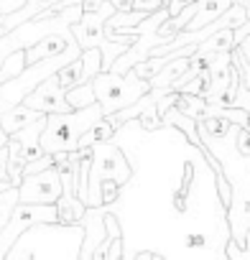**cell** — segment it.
I'll use <instances>...</instances> for the list:
<instances>
[{"label":"cell","mask_w":250,"mask_h":260,"mask_svg":"<svg viewBox=\"0 0 250 260\" xmlns=\"http://www.w3.org/2000/svg\"><path fill=\"white\" fill-rule=\"evenodd\" d=\"M100 117H105L100 102H92L87 107L69 110V112H49L41 138H39L44 153L77 151V141L82 138V133L87 127H92Z\"/></svg>","instance_id":"obj_1"},{"label":"cell","mask_w":250,"mask_h":260,"mask_svg":"<svg viewBox=\"0 0 250 260\" xmlns=\"http://www.w3.org/2000/svg\"><path fill=\"white\" fill-rule=\"evenodd\" d=\"M89 82H92L95 100L100 102L105 117H110L112 112L133 105L138 97H143V94L151 89V82H148V79H141L133 69H128V72L102 69V72H97Z\"/></svg>","instance_id":"obj_2"},{"label":"cell","mask_w":250,"mask_h":260,"mask_svg":"<svg viewBox=\"0 0 250 260\" xmlns=\"http://www.w3.org/2000/svg\"><path fill=\"white\" fill-rule=\"evenodd\" d=\"M110 179L117 186L128 184L133 179V166L128 164V158L122 156V151L112 143V141H100L92 143V158H89V174H87V207H100L102 197H100V184Z\"/></svg>","instance_id":"obj_3"},{"label":"cell","mask_w":250,"mask_h":260,"mask_svg":"<svg viewBox=\"0 0 250 260\" xmlns=\"http://www.w3.org/2000/svg\"><path fill=\"white\" fill-rule=\"evenodd\" d=\"M115 13V6L110 3V0H105V3L95 11H87L82 13V18L77 23L69 26L72 36L77 39L79 49H89V46H97L102 51V69H110L112 61L128 49V44H115L105 36V21Z\"/></svg>","instance_id":"obj_4"},{"label":"cell","mask_w":250,"mask_h":260,"mask_svg":"<svg viewBox=\"0 0 250 260\" xmlns=\"http://www.w3.org/2000/svg\"><path fill=\"white\" fill-rule=\"evenodd\" d=\"M41 222H56V204H31V202H16L8 222L0 227V260H6L13 242L34 224Z\"/></svg>","instance_id":"obj_5"},{"label":"cell","mask_w":250,"mask_h":260,"mask_svg":"<svg viewBox=\"0 0 250 260\" xmlns=\"http://www.w3.org/2000/svg\"><path fill=\"white\" fill-rule=\"evenodd\" d=\"M59 197H61V179L54 166L36 174H23L18 181V202L54 204Z\"/></svg>","instance_id":"obj_6"},{"label":"cell","mask_w":250,"mask_h":260,"mask_svg":"<svg viewBox=\"0 0 250 260\" xmlns=\"http://www.w3.org/2000/svg\"><path fill=\"white\" fill-rule=\"evenodd\" d=\"M21 102L34 107V110H39V112H44V115H49V112H69L72 110L69 102H67V92L61 89V84L56 79V72L51 77L41 79Z\"/></svg>","instance_id":"obj_7"},{"label":"cell","mask_w":250,"mask_h":260,"mask_svg":"<svg viewBox=\"0 0 250 260\" xmlns=\"http://www.w3.org/2000/svg\"><path fill=\"white\" fill-rule=\"evenodd\" d=\"M122 252V235H120V222L115 219V214L105 212V237L102 242L92 250L89 260H120Z\"/></svg>","instance_id":"obj_8"},{"label":"cell","mask_w":250,"mask_h":260,"mask_svg":"<svg viewBox=\"0 0 250 260\" xmlns=\"http://www.w3.org/2000/svg\"><path fill=\"white\" fill-rule=\"evenodd\" d=\"M77 39L74 36H61V34H49L44 36L41 41L31 44L28 49H23L26 54V64H34L39 59H46V56H54V54H61L69 49V44H74Z\"/></svg>","instance_id":"obj_9"},{"label":"cell","mask_w":250,"mask_h":260,"mask_svg":"<svg viewBox=\"0 0 250 260\" xmlns=\"http://www.w3.org/2000/svg\"><path fill=\"white\" fill-rule=\"evenodd\" d=\"M41 115H44V112H39V110H34V107H28V105H23V102H18V105H13V107H8V110L0 112V127H3L8 136H13L16 130L26 127L28 122H34V120L41 117Z\"/></svg>","instance_id":"obj_10"},{"label":"cell","mask_w":250,"mask_h":260,"mask_svg":"<svg viewBox=\"0 0 250 260\" xmlns=\"http://www.w3.org/2000/svg\"><path fill=\"white\" fill-rule=\"evenodd\" d=\"M189 67V56H179V59H171V61H166L148 82H151V89H171V84H174V79L184 72Z\"/></svg>","instance_id":"obj_11"},{"label":"cell","mask_w":250,"mask_h":260,"mask_svg":"<svg viewBox=\"0 0 250 260\" xmlns=\"http://www.w3.org/2000/svg\"><path fill=\"white\" fill-rule=\"evenodd\" d=\"M235 46V39H232V28H220L214 34H209L207 39H202L197 46H194V54L202 56V54H217V51H230Z\"/></svg>","instance_id":"obj_12"},{"label":"cell","mask_w":250,"mask_h":260,"mask_svg":"<svg viewBox=\"0 0 250 260\" xmlns=\"http://www.w3.org/2000/svg\"><path fill=\"white\" fill-rule=\"evenodd\" d=\"M174 107H176L179 112H184V115L199 120V117L204 115V110H207V102H204V97H199V94H194V92L179 89V97H176Z\"/></svg>","instance_id":"obj_13"},{"label":"cell","mask_w":250,"mask_h":260,"mask_svg":"<svg viewBox=\"0 0 250 260\" xmlns=\"http://www.w3.org/2000/svg\"><path fill=\"white\" fill-rule=\"evenodd\" d=\"M67 102H69L72 110H79V107H87V105L97 102V100H95L92 82L87 79V82H79V84H74L72 89H67Z\"/></svg>","instance_id":"obj_14"},{"label":"cell","mask_w":250,"mask_h":260,"mask_svg":"<svg viewBox=\"0 0 250 260\" xmlns=\"http://www.w3.org/2000/svg\"><path fill=\"white\" fill-rule=\"evenodd\" d=\"M56 79H59V84H61L64 92L72 89L74 84H79V82H82V59L77 56V59L67 61L64 67H59V69H56Z\"/></svg>","instance_id":"obj_15"},{"label":"cell","mask_w":250,"mask_h":260,"mask_svg":"<svg viewBox=\"0 0 250 260\" xmlns=\"http://www.w3.org/2000/svg\"><path fill=\"white\" fill-rule=\"evenodd\" d=\"M79 59H82V82H87V79H92L97 72H102V51H100L97 46L82 49Z\"/></svg>","instance_id":"obj_16"},{"label":"cell","mask_w":250,"mask_h":260,"mask_svg":"<svg viewBox=\"0 0 250 260\" xmlns=\"http://www.w3.org/2000/svg\"><path fill=\"white\" fill-rule=\"evenodd\" d=\"M232 143L240 158H250V130L247 127H237L235 125V133H232Z\"/></svg>","instance_id":"obj_17"},{"label":"cell","mask_w":250,"mask_h":260,"mask_svg":"<svg viewBox=\"0 0 250 260\" xmlns=\"http://www.w3.org/2000/svg\"><path fill=\"white\" fill-rule=\"evenodd\" d=\"M245 237H247V250H240V247L235 245V240H227L225 255H227V257H235V260H247V257H250V230L245 232Z\"/></svg>","instance_id":"obj_18"},{"label":"cell","mask_w":250,"mask_h":260,"mask_svg":"<svg viewBox=\"0 0 250 260\" xmlns=\"http://www.w3.org/2000/svg\"><path fill=\"white\" fill-rule=\"evenodd\" d=\"M230 107H242V110L250 115V87H247V84H242V82H240V87H237L235 100H232V105H230Z\"/></svg>","instance_id":"obj_19"},{"label":"cell","mask_w":250,"mask_h":260,"mask_svg":"<svg viewBox=\"0 0 250 260\" xmlns=\"http://www.w3.org/2000/svg\"><path fill=\"white\" fill-rule=\"evenodd\" d=\"M161 6H166L164 0H133V11H143V13H153Z\"/></svg>","instance_id":"obj_20"},{"label":"cell","mask_w":250,"mask_h":260,"mask_svg":"<svg viewBox=\"0 0 250 260\" xmlns=\"http://www.w3.org/2000/svg\"><path fill=\"white\" fill-rule=\"evenodd\" d=\"M235 49H237L240 59H242V61L250 67V34H247V36H242V39H240V44H237Z\"/></svg>","instance_id":"obj_21"},{"label":"cell","mask_w":250,"mask_h":260,"mask_svg":"<svg viewBox=\"0 0 250 260\" xmlns=\"http://www.w3.org/2000/svg\"><path fill=\"white\" fill-rule=\"evenodd\" d=\"M6 179H8V146H0V181H6Z\"/></svg>","instance_id":"obj_22"},{"label":"cell","mask_w":250,"mask_h":260,"mask_svg":"<svg viewBox=\"0 0 250 260\" xmlns=\"http://www.w3.org/2000/svg\"><path fill=\"white\" fill-rule=\"evenodd\" d=\"M23 3H26V0H0V16H6V13H13V11H18Z\"/></svg>","instance_id":"obj_23"},{"label":"cell","mask_w":250,"mask_h":260,"mask_svg":"<svg viewBox=\"0 0 250 260\" xmlns=\"http://www.w3.org/2000/svg\"><path fill=\"white\" fill-rule=\"evenodd\" d=\"M237 67H240V74H242V84H247V87H250V67L240 59V54H237Z\"/></svg>","instance_id":"obj_24"},{"label":"cell","mask_w":250,"mask_h":260,"mask_svg":"<svg viewBox=\"0 0 250 260\" xmlns=\"http://www.w3.org/2000/svg\"><path fill=\"white\" fill-rule=\"evenodd\" d=\"M8 107H13V105H11V102H6V100H0V112H3V110H8ZM8 138H11V136L6 133L3 127H0V146H6V143H8Z\"/></svg>","instance_id":"obj_25"},{"label":"cell","mask_w":250,"mask_h":260,"mask_svg":"<svg viewBox=\"0 0 250 260\" xmlns=\"http://www.w3.org/2000/svg\"><path fill=\"white\" fill-rule=\"evenodd\" d=\"M105 3V0H82V11L87 13V11H95V8H100Z\"/></svg>","instance_id":"obj_26"},{"label":"cell","mask_w":250,"mask_h":260,"mask_svg":"<svg viewBox=\"0 0 250 260\" xmlns=\"http://www.w3.org/2000/svg\"><path fill=\"white\" fill-rule=\"evenodd\" d=\"M136 257H161V255L159 252H138Z\"/></svg>","instance_id":"obj_27"}]
</instances>
